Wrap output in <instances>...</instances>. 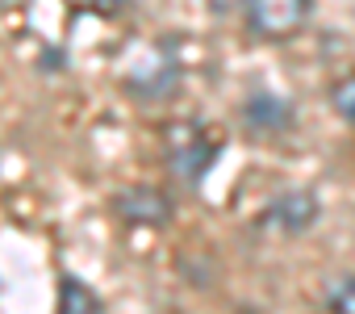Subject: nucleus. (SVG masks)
Wrapping results in <instances>:
<instances>
[{"label":"nucleus","instance_id":"3","mask_svg":"<svg viewBox=\"0 0 355 314\" xmlns=\"http://www.w3.org/2000/svg\"><path fill=\"white\" fill-rule=\"evenodd\" d=\"M313 218H318V201H313V193H305V189L280 193V197L268 206V214H263V222L276 226V231H284V235H301Z\"/></svg>","mask_w":355,"mask_h":314},{"label":"nucleus","instance_id":"10","mask_svg":"<svg viewBox=\"0 0 355 314\" xmlns=\"http://www.w3.org/2000/svg\"><path fill=\"white\" fill-rule=\"evenodd\" d=\"M205 5H209V13H214V17H226V13H234V9H243V5H247V0H205Z\"/></svg>","mask_w":355,"mask_h":314},{"label":"nucleus","instance_id":"9","mask_svg":"<svg viewBox=\"0 0 355 314\" xmlns=\"http://www.w3.org/2000/svg\"><path fill=\"white\" fill-rule=\"evenodd\" d=\"M80 9H92V13H121L130 0H76Z\"/></svg>","mask_w":355,"mask_h":314},{"label":"nucleus","instance_id":"7","mask_svg":"<svg viewBox=\"0 0 355 314\" xmlns=\"http://www.w3.org/2000/svg\"><path fill=\"white\" fill-rule=\"evenodd\" d=\"M330 105H334V113H338L343 122H351V126H355V72H351V76H343V80L330 88Z\"/></svg>","mask_w":355,"mask_h":314},{"label":"nucleus","instance_id":"5","mask_svg":"<svg viewBox=\"0 0 355 314\" xmlns=\"http://www.w3.org/2000/svg\"><path fill=\"white\" fill-rule=\"evenodd\" d=\"M55 314H105V306H101V293L92 285H84L80 276H63Z\"/></svg>","mask_w":355,"mask_h":314},{"label":"nucleus","instance_id":"1","mask_svg":"<svg viewBox=\"0 0 355 314\" xmlns=\"http://www.w3.org/2000/svg\"><path fill=\"white\" fill-rule=\"evenodd\" d=\"M243 13H247V30L255 38L280 42V38H293L309 22L313 0H247Z\"/></svg>","mask_w":355,"mask_h":314},{"label":"nucleus","instance_id":"4","mask_svg":"<svg viewBox=\"0 0 355 314\" xmlns=\"http://www.w3.org/2000/svg\"><path fill=\"white\" fill-rule=\"evenodd\" d=\"M117 210H121L125 222H146V226H159L171 214L167 210V197L155 193V189H130V193H121L117 197Z\"/></svg>","mask_w":355,"mask_h":314},{"label":"nucleus","instance_id":"8","mask_svg":"<svg viewBox=\"0 0 355 314\" xmlns=\"http://www.w3.org/2000/svg\"><path fill=\"white\" fill-rule=\"evenodd\" d=\"M330 314H355V276H343L330 285V297H326Z\"/></svg>","mask_w":355,"mask_h":314},{"label":"nucleus","instance_id":"2","mask_svg":"<svg viewBox=\"0 0 355 314\" xmlns=\"http://www.w3.org/2000/svg\"><path fill=\"white\" fill-rule=\"evenodd\" d=\"M214 160H218V142L205 138L197 126H175L167 134V164L175 168V176H180V181L197 185L209 172Z\"/></svg>","mask_w":355,"mask_h":314},{"label":"nucleus","instance_id":"6","mask_svg":"<svg viewBox=\"0 0 355 314\" xmlns=\"http://www.w3.org/2000/svg\"><path fill=\"white\" fill-rule=\"evenodd\" d=\"M288 117H293V113H288V105H284V101H276V97H251V101H247V122H251V126L280 130Z\"/></svg>","mask_w":355,"mask_h":314}]
</instances>
